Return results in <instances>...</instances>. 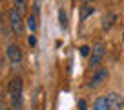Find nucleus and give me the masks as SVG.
<instances>
[{
  "mask_svg": "<svg viewBox=\"0 0 124 110\" xmlns=\"http://www.w3.org/2000/svg\"><path fill=\"white\" fill-rule=\"evenodd\" d=\"M22 86H24V82H22V77H11L9 79V82H8V90H9V94H22Z\"/></svg>",
  "mask_w": 124,
  "mask_h": 110,
  "instance_id": "nucleus-6",
  "label": "nucleus"
},
{
  "mask_svg": "<svg viewBox=\"0 0 124 110\" xmlns=\"http://www.w3.org/2000/svg\"><path fill=\"white\" fill-rule=\"evenodd\" d=\"M15 9H18L24 15V13L27 11V0H15Z\"/></svg>",
  "mask_w": 124,
  "mask_h": 110,
  "instance_id": "nucleus-12",
  "label": "nucleus"
},
{
  "mask_svg": "<svg viewBox=\"0 0 124 110\" xmlns=\"http://www.w3.org/2000/svg\"><path fill=\"white\" fill-rule=\"evenodd\" d=\"M106 101H108L109 110H122V106H124L122 95L117 94V92H109V94L106 95Z\"/></svg>",
  "mask_w": 124,
  "mask_h": 110,
  "instance_id": "nucleus-5",
  "label": "nucleus"
},
{
  "mask_svg": "<svg viewBox=\"0 0 124 110\" xmlns=\"http://www.w3.org/2000/svg\"><path fill=\"white\" fill-rule=\"evenodd\" d=\"M27 42H29V46H37V37H35V33H31V35H29Z\"/></svg>",
  "mask_w": 124,
  "mask_h": 110,
  "instance_id": "nucleus-15",
  "label": "nucleus"
},
{
  "mask_svg": "<svg viewBox=\"0 0 124 110\" xmlns=\"http://www.w3.org/2000/svg\"><path fill=\"white\" fill-rule=\"evenodd\" d=\"M89 51H91V48H89V46H82L80 48V55H82V57H88Z\"/></svg>",
  "mask_w": 124,
  "mask_h": 110,
  "instance_id": "nucleus-14",
  "label": "nucleus"
},
{
  "mask_svg": "<svg viewBox=\"0 0 124 110\" xmlns=\"http://www.w3.org/2000/svg\"><path fill=\"white\" fill-rule=\"evenodd\" d=\"M93 13H95V8H93V6H89V4H84V6L80 8V22H84L89 15H93Z\"/></svg>",
  "mask_w": 124,
  "mask_h": 110,
  "instance_id": "nucleus-9",
  "label": "nucleus"
},
{
  "mask_svg": "<svg viewBox=\"0 0 124 110\" xmlns=\"http://www.w3.org/2000/svg\"><path fill=\"white\" fill-rule=\"evenodd\" d=\"M108 75H109V72L106 70V68H101V70H97L95 73H93V77H91V81L88 82V88H91V90H95V88H99L102 84V82L108 79Z\"/></svg>",
  "mask_w": 124,
  "mask_h": 110,
  "instance_id": "nucleus-4",
  "label": "nucleus"
},
{
  "mask_svg": "<svg viewBox=\"0 0 124 110\" xmlns=\"http://www.w3.org/2000/svg\"><path fill=\"white\" fill-rule=\"evenodd\" d=\"M78 110H88V105H86L84 99H80V101H78Z\"/></svg>",
  "mask_w": 124,
  "mask_h": 110,
  "instance_id": "nucleus-16",
  "label": "nucleus"
},
{
  "mask_svg": "<svg viewBox=\"0 0 124 110\" xmlns=\"http://www.w3.org/2000/svg\"><path fill=\"white\" fill-rule=\"evenodd\" d=\"M115 20H117V17L113 15V13H106V15L102 17V29H104V31H109L111 26L115 24Z\"/></svg>",
  "mask_w": 124,
  "mask_h": 110,
  "instance_id": "nucleus-7",
  "label": "nucleus"
},
{
  "mask_svg": "<svg viewBox=\"0 0 124 110\" xmlns=\"http://www.w3.org/2000/svg\"><path fill=\"white\" fill-rule=\"evenodd\" d=\"M91 110H109L106 97H97V99H95V103L91 105Z\"/></svg>",
  "mask_w": 124,
  "mask_h": 110,
  "instance_id": "nucleus-8",
  "label": "nucleus"
},
{
  "mask_svg": "<svg viewBox=\"0 0 124 110\" xmlns=\"http://www.w3.org/2000/svg\"><path fill=\"white\" fill-rule=\"evenodd\" d=\"M104 53H106V46L102 42H97L93 46L91 57H89V68H91V70H97V68L101 66L102 59H104Z\"/></svg>",
  "mask_w": 124,
  "mask_h": 110,
  "instance_id": "nucleus-2",
  "label": "nucleus"
},
{
  "mask_svg": "<svg viewBox=\"0 0 124 110\" xmlns=\"http://www.w3.org/2000/svg\"><path fill=\"white\" fill-rule=\"evenodd\" d=\"M6 55H8V61L13 66H18L22 63V50H20L18 44H9L8 50H6Z\"/></svg>",
  "mask_w": 124,
  "mask_h": 110,
  "instance_id": "nucleus-3",
  "label": "nucleus"
},
{
  "mask_svg": "<svg viewBox=\"0 0 124 110\" xmlns=\"http://www.w3.org/2000/svg\"><path fill=\"white\" fill-rule=\"evenodd\" d=\"M122 42H124V33H122Z\"/></svg>",
  "mask_w": 124,
  "mask_h": 110,
  "instance_id": "nucleus-18",
  "label": "nucleus"
},
{
  "mask_svg": "<svg viewBox=\"0 0 124 110\" xmlns=\"http://www.w3.org/2000/svg\"><path fill=\"white\" fill-rule=\"evenodd\" d=\"M58 22H60L62 29L68 28V17H66V11H64V9H58Z\"/></svg>",
  "mask_w": 124,
  "mask_h": 110,
  "instance_id": "nucleus-11",
  "label": "nucleus"
},
{
  "mask_svg": "<svg viewBox=\"0 0 124 110\" xmlns=\"http://www.w3.org/2000/svg\"><path fill=\"white\" fill-rule=\"evenodd\" d=\"M26 26L31 29V33H35V31H37V28H39V22H37V15H33V13H31V15L27 17V20H26Z\"/></svg>",
  "mask_w": 124,
  "mask_h": 110,
  "instance_id": "nucleus-10",
  "label": "nucleus"
},
{
  "mask_svg": "<svg viewBox=\"0 0 124 110\" xmlns=\"http://www.w3.org/2000/svg\"><path fill=\"white\" fill-rule=\"evenodd\" d=\"M0 110H8V106L4 105V101H2V99H0Z\"/></svg>",
  "mask_w": 124,
  "mask_h": 110,
  "instance_id": "nucleus-17",
  "label": "nucleus"
},
{
  "mask_svg": "<svg viewBox=\"0 0 124 110\" xmlns=\"http://www.w3.org/2000/svg\"><path fill=\"white\" fill-rule=\"evenodd\" d=\"M11 101H13V108L18 110L20 105H22V94H13L11 95Z\"/></svg>",
  "mask_w": 124,
  "mask_h": 110,
  "instance_id": "nucleus-13",
  "label": "nucleus"
},
{
  "mask_svg": "<svg viewBox=\"0 0 124 110\" xmlns=\"http://www.w3.org/2000/svg\"><path fill=\"white\" fill-rule=\"evenodd\" d=\"M9 26H11V31L15 33V35H22L24 33L26 24H24L22 13H20L18 9H15V8L9 9Z\"/></svg>",
  "mask_w": 124,
  "mask_h": 110,
  "instance_id": "nucleus-1",
  "label": "nucleus"
}]
</instances>
